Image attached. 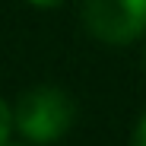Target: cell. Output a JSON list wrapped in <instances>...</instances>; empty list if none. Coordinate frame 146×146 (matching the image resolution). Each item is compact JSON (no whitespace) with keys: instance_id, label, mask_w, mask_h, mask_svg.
I'll list each match as a JSON object with an SVG mask.
<instances>
[{"instance_id":"cell-3","label":"cell","mask_w":146,"mask_h":146,"mask_svg":"<svg viewBox=\"0 0 146 146\" xmlns=\"http://www.w3.org/2000/svg\"><path fill=\"white\" fill-rule=\"evenodd\" d=\"M10 130H13V111H10V105H7L3 99H0V146L7 143Z\"/></svg>"},{"instance_id":"cell-1","label":"cell","mask_w":146,"mask_h":146,"mask_svg":"<svg viewBox=\"0 0 146 146\" xmlns=\"http://www.w3.org/2000/svg\"><path fill=\"white\" fill-rule=\"evenodd\" d=\"M13 117H16L19 130L29 140L51 143V140H57V137H64L70 130V124H73V102H70V95L64 89L38 86V89H29L19 99Z\"/></svg>"},{"instance_id":"cell-2","label":"cell","mask_w":146,"mask_h":146,"mask_svg":"<svg viewBox=\"0 0 146 146\" xmlns=\"http://www.w3.org/2000/svg\"><path fill=\"white\" fill-rule=\"evenodd\" d=\"M83 19L95 38L130 44L146 32V0H86Z\"/></svg>"},{"instance_id":"cell-5","label":"cell","mask_w":146,"mask_h":146,"mask_svg":"<svg viewBox=\"0 0 146 146\" xmlns=\"http://www.w3.org/2000/svg\"><path fill=\"white\" fill-rule=\"evenodd\" d=\"M29 3H35V7H57L60 0H29Z\"/></svg>"},{"instance_id":"cell-4","label":"cell","mask_w":146,"mask_h":146,"mask_svg":"<svg viewBox=\"0 0 146 146\" xmlns=\"http://www.w3.org/2000/svg\"><path fill=\"white\" fill-rule=\"evenodd\" d=\"M133 143H137V146H146V114H143L140 127H137V137H133Z\"/></svg>"}]
</instances>
